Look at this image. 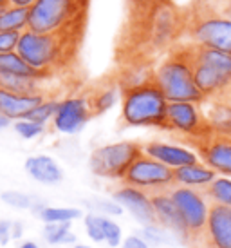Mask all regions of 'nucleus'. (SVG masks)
Here are the masks:
<instances>
[{"mask_svg":"<svg viewBox=\"0 0 231 248\" xmlns=\"http://www.w3.org/2000/svg\"><path fill=\"white\" fill-rule=\"evenodd\" d=\"M172 200L175 203L177 210L184 221V227L188 230V237L193 245H197L204 235L208 217H210L211 203L204 190L188 188V186L173 185L168 190Z\"/></svg>","mask_w":231,"mask_h":248,"instance_id":"nucleus-7","label":"nucleus"},{"mask_svg":"<svg viewBox=\"0 0 231 248\" xmlns=\"http://www.w3.org/2000/svg\"><path fill=\"white\" fill-rule=\"evenodd\" d=\"M78 42L80 35L74 33H34L26 29L18 38L16 53L33 69L53 76L74 58Z\"/></svg>","mask_w":231,"mask_h":248,"instance_id":"nucleus-1","label":"nucleus"},{"mask_svg":"<svg viewBox=\"0 0 231 248\" xmlns=\"http://www.w3.org/2000/svg\"><path fill=\"white\" fill-rule=\"evenodd\" d=\"M168 232H170V230H166L164 227H161L159 223H150V225H143L139 235L148 243L150 247H161L164 243H170Z\"/></svg>","mask_w":231,"mask_h":248,"instance_id":"nucleus-30","label":"nucleus"},{"mask_svg":"<svg viewBox=\"0 0 231 248\" xmlns=\"http://www.w3.org/2000/svg\"><path fill=\"white\" fill-rule=\"evenodd\" d=\"M11 225H13V221L0 219V245H2V247L13 239V237H11Z\"/></svg>","mask_w":231,"mask_h":248,"instance_id":"nucleus-38","label":"nucleus"},{"mask_svg":"<svg viewBox=\"0 0 231 248\" xmlns=\"http://www.w3.org/2000/svg\"><path fill=\"white\" fill-rule=\"evenodd\" d=\"M0 200L4 201L6 205L13 208H18V210H28V208L33 207V203L36 198L29 196L26 192H18V190H6V192L0 194Z\"/></svg>","mask_w":231,"mask_h":248,"instance_id":"nucleus-34","label":"nucleus"},{"mask_svg":"<svg viewBox=\"0 0 231 248\" xmlns=\"http://www.w3.org/2000/svg\"><path fill=\"white\" fill-rule=\"evenodd\" d=\"M0 11H2V7H0Z\"/></svg>","mask_w":231,"mask_h":248,"instance_id":"nucleus-45","label":"nucleus"},{"mask_svg":"<svg viewBox=\"0 0 231 248\" xmlns=\"http://www.w3.org/2000/svg\"><path fill=\"white\" fill-rule=\"evenodd\" d=\"M9 125H11V120H9L6 114H2V112H0V132L4 131V129H7Z\"/></svg>","mask_w":231,"mask_h":248,"instance_id":"nucleus-41","label":"nucleus"},{"mask_svg":"<svg viewBox=\"0 0 231 248\" xmlns=\"http://www.w3.org/2000/svg\"><path fill=\"white\" fill-rule=\"evenodd\" d=\"M121 248H152L148 243L144 241L141 235H129L125 241L121 243Z\"/></svg>","mask_w":231,"mask_h":248,"instance_id":"nucleus-37","label":"nucleus"},{"mask_svg":"<svg viewBox=\"0 0 231 248\" xmlns=\"http://www.w3.org/2000/svg\"><path fill=\"white\" fill-rule=\"evenodd\" d=\"M103 239H105V245H109L112 248L121 247L123 243V230L121 227L116 223L112 217H107L103 216Z\"/></svg>","mask_w":231,"mask_h":248,"instance_id":"nucleus-33","label":"nucleus"},{"mask_svg":"<svg viewBox=\"0 0 231 248\" xmlns=\"http://www.w3.org/2000/svg\"><path fill=\"white\" fill-rule=\"evenodd\" d=\"M166 131L191 140V143L210 136L211 131L202 104L170 102L166 109Z\"/></svg>","mask_w":231,"mask_h":248,"instance_id":"nucleus-9","label":"nucleus"},{"mask_svg":"<svg viewBox=\"0 0 231 248\" xmlns=\"http://www.w3.org/2000/svg\"><path fill=\"white\" fill-rule=\"evenodd\" d=\"M29 29V7L6 6L0 11V31L2 33H18L22 35Z\"/></svg>","mask_w":231,"mask_h":248,"instance_id":"nucleus-23","label":"nucleus"},{"mask_svg":"<svg viewBox=\"0 0 231 248\" xmlns=\"http://www.w3.org/2000/svg\"><path fill=\"white\" fill-rule=\"evenodd\" d=\"M22 235H24V225H22L20 221H13V225H11V237L13 239H20Z\"/></svg>","mask_w":231,"mask_h":248,"instance_id":"nucleus-39","label":"nucleus"},{"mask_svg":"<svg viewBox=\"0 0 231 248\" xmlns=\"http://www.w3.org/2000/svg\"><path fill=\"white\" fill-rule=\"evenodd\" d=\"M24 169L31 179L42 185H58L63 181V170L58 165L55 158H51L47 154H36L29 156L24 163Z\"/></svg>","mask_w":231,"mask_h":248,"instance_id":"nucleus-18","label":"nucleus"},{"mask_svg":"<svg viewBox=\"0 0 231 248\" xmlns=\"http://www.w3.org/2000/svg\"><path fill=\"white\" fill-rule=\"evenodd\" d=\"M85 205L90 212L100 214V216H107V217H116L121 216L123 207L114 200H101V198H94V200H87Z\"/></svg>","mask_w":231,"mask_h":248,"instance_id":"nucleus-31","label":"nucleus"},{"mask_svg":"<svg viewBox=\"0 0 231 248\" xmlns=\"http://www.w3.org/2000/svg\"><path fill=\"white\" fill-rule=\"evenodd\" d=\"M231 248V208L211 205L202 239L195 248Z\"/></svg>","mask_w":231,"mask_h":248,"instance_id":"nucleus-13","label":"nucleus"},{"mask_svg":"<svg viewBox=\"0 0 231 248\" xmlns=\"http://www.w3.org/2000/svg\"><path fill=\"white\" fill-rule=\"evenodd\" d=\"M38 217L45 223H72L82 217V210L76 207H51L45 205V208L38 214Z\"/></svg>","mask_w":231,"mask_h":248,"instance_id":"nucleus-28","label":"nucleus"},{"mask_svg":"<svg viewBox=\"0 0 231 248\" xmlns=\"http://www.w3.org/2000/svg\"><path fill=\"white\" fill-rule=\"evenodd\" d=\"M72 223H45L43 225V239L47 245L53 247H67V245H76V235L71 230Z\"/></svg>","mask_w":231,"mask_h":248,"instance_id":"nucleus-26","label":"nucleus"},{"mask_svg":"<svg viewBox=\"0 0 231 248\" xmlns=\"http://www.w3.org/2000/svg\"><path fill=\"white\" fill-rule=\"evenodd\" d=\"M201 161L213 169L218 176L231 178V136L210 134L193 143Z\"/></svg>","mask_w":231,"mask_h":248,"instance_id":"nucleus-11","label":"nucleus"},{"mask_svg":"<svg viewBox=\"0 0 231 248\" xmlns=\"http://www.w3.org/2000/svg\"><path fill=\"white\" fill-rule=\"evenodd\" d=\"M154 82L168 102H206L193 78V60L188 44H181V47H175L163 58L154 69Z\"/></svg>","mask_w":231,"mask_h":248,"instance_id":"nucleus-2","label":"nucleus"},{"mask_svg":"<svg viewBox=\"0 0 231 248\" xmlns=\"http://www.w3.org/2000/svg\"><path fill=\"white\" fill-rule=\"evenodd\" d=\"M14 132L24 140H34L42 136L43 131H45V125L42 124H36L33 120H29V118H24V120H16L14 122Z\"/></svg>","mask_w":231,"mask_h":248,"instance_id":"nucleus-35","label":"nucleus"},{"mask_svg":"<svg viewBox=\"0 0 231 248\" xmlns=\"http://www.w3.org/2000/svg\"><path fill=\"white\" fill-rule=\"evenodd\" d=\"M88 0H36L29 7V29L34 33L80 35Z\"/></svg>","mask_w":231,"mask_h":248,"instance_id":"nucleus-4","label":"nucleus"},{"mask_svg":"<svg viewBox=\"0 0 231 248\" xmlns=\"http://www.w3.org/2000/svg\"><path fill=\"white\" fill-rule=\"evenodd\" d=\"M168 100L154 80L121 91V120L129 127L166 131Z\"/></svg>","mask_w":231,"mask_h":248,"instance_id":"nucleus-3","label":"nucleus"},{"mask_svg":"<svg viewBox=\"0 0 231 248\" xmlns=\"http://www.w3.org/2000/svg\"><path fill=\"white\" fill-rule=\"evenodd\" d=\"M190 46L191 58L195 62L206 63L213 67L215 71L222 73L224 76L231 78V51H222V49H213V47H201V46Z\"/></svg>","mask_w":231,"mask_h":248,"instance_id":"nucleus-21","label":"nucleus"},{"mask_svg":"<svg viewBox=\"0 0 231 248\" xmlns=\"http://www.w3.org/2000/svg\"><path fill=\"white\" fill-rule=\"evenodd\" d=\"M112 200L117 201L123 207V210H129L141 225L156 223L154 207H152V194L144 192L141 188H136V186L121 183V186L112 196Z\"/></svg>","mask_w":231,"mask_h":248,"instance_id":"nucleus-14","label":"nucleus"},{"mask_svg":"<svg viewBox=\"0 0 231 248\" xmlns=\"http://www.w3.org/2000/svg\"><path fill=\"white\" fill-rule=\"evenodd\" d=\"M43 82H47V80L20 75H0V87L2 89L20 93V94H40V93H43Z\"/></svg>","mask_w":231,"mask_h":248,"instance_id":"nucleus-25","label":"nucleus"},{"mask_svg":"<svg viewBox=\"0 0 231 248\" xmlns=\"http://www.w3.org/2000/svg\"><path fill=\"white\" fill-rule=\"evenodd\" d=\"M47 94H20L0 87V112L6 114L9 120H24L31 114V110L42 104Z\"/></svg>","mask_w":231,"mask_h":248,"instance_id":"nucleus-17","label":"nucleus"},{"mask_svg":"<svg viewBox=\"0 0 231 248\" xmlns=\"http://www.w3.org/2000/svg\"><path fill=\"white\" fill-rule=\"evenodd\" d=\"M90 107L94 116L105 114L107 110H110L117 102H121V87L119 83H109V85H103L100 89H96L90 96Z\"/></svg>","mask_w":231,"mask_h":248,"instance_id":"nucleus-24","label":"nucleus"},{"mask_svg":"<svg viewBox=\"0 0 231 248\" xmlns=\"http://www.w3.org/2000/svg\"><path fill=\"white\" fill-rule=\"evenodd\" d=\"M206 112V120L210 125L211 134L231 136V102L224 98L210 100Z\"/></svg>","mask_w":231,"mask_h":248,"instance_id":"nucleus-20","label":"nucleus"},{"mask_svg":"<svg viewBox=\"0 0 231 248\" xmlns=\"http://www.w3.org/2000/svg\"><path fill=\"white\" fill-rule=\"evenodd\" d=\"M0 75H20L31 76V78H42V80L51 78V75H45V73L33 69L16 51L0 53Z\"/></svg>","mask_w":231,"mask_h":248,"instance_id":"nucleus-22","label":"nucleus"},{"mask_svg":"<svg viewBox=\"0 0 231 248\" xmlns=\"http://www.w3.org/2000/svg\"><path fill=\"white\" fill-rule=\"evenodd\" d=\"M36 0H9L11 6H20V7H31Z\"/></svg>","mask_w":231,"mask_h":248,"instance_id":"nucleus-40","label":"nucleus"},{"mask_svg":"<svg viewBox=\"0 0 231 248\" xmlns=\"http://www.w3.org/2000/svg\"><path fill=\"white\" fill-rule=\"evenodd\" d=\"M217 176L218 174L202 161H197V163H191V165L181 167V169L173 170L175 185L197 188V190H206Z\"/></svg>","mask_w":231,"mask_h":248,"instance_id":"nucleus-19","label":"nucleus"},{"mask_svg":"<svg viewBox=\"0 0 231 248\" xmlns=\"http://www.w3.org/2000/svg\"><path fill=\"white\" fill-rule=\"evenodd\" d=\"M121 183L141 188L148 194H157L170 190L172 186L175 185V179H173V169L163 165L161 161L150 158L143 152L129 167L127 174L123 176Z\"/></svg>","mask_w":231,"mask_h":248,"instance_id":"nucleus-8","label":"nucleus"},{"mask_svg":"<svg viewBox=\"0 0 231 248\" xmlns=\"http://www.w3.org/2000/svg\"><path fill=\"white\" fill-rule=\"evenodd\" d=\"M18 38H20L18 33H2V31H0V53L16 51Z\"/></svg>","mask_w":231,"mask_h":248,"instance_id":"nucleus-36","label":"nucleus"},{"mask_svg":"<svg viewBox=\"0 0 231 248\" xmlns=\"http://www.w3.org/2000/svg\"><path fill=\"white\" fill-rule=\"evenodd\" d=\"M184 28L191 46L231 51V16L222 9H195L188 15Z\"/></svg>","mask_w":231,"mask_h":248,"instance_id":"nucleus-5","label":"nucleus"},{"mask_svg":"<svg viewBox=\"0 0 231 248\" xmlns=\"http://www.w3.org/2000/svg\"><path fill=\"white\" fill-rule=\"evenodd\" d=\"M72 248H92V247H88V245H82V243H80V245H78V243H76L74 247Z\"/></svg>","mask_w":231,"mask_h":248,"instance_id":"nucleus-43","label":"nucleus"},{"mask_svg":"<svg viewBox=\"0 0 231 248\" xmlns=\"http://www.w3.org/2000/svg\"><path fill=\"white\" fill-rule=\"evenodd\" d=\"M9 6V0H0V7H6Z\"/></svg>","mask_w":231,"mask_h":248,"instance_id":"nucleus-44","label":"nucleus"},{"mask_svg":"<svg viewBox=\"0 0 231 248\" xmlns=\"http://www.w3.org/2000/svg\"><path fill=\"white\" fill-rule=\"evenodd\" d=\"M18 248H40L34 241H24Z\"/></svg>","mask_w":231,"mask_h":248,"instance_id":"nucleus-42","label":"nucleus"},{"mask_svg":"<svg viewBox=\"0 0 231 248\" xmlns=\"http://www.w3.org/2000/svg\"><path fill=\"white\" fill-rule=\"evenodd\" d=\"M211 205L231 208V178L230 176H217L204 190Z\"/></svg>","mask_w":231,"mask_h":248,"instance_id":"nucleus-27","label":"nucleus"},{"mask_svg":"<svg viewBox=\"0 0 231 248\" xmlns=\"http://www.w3.org/2000/svg\"><path fill=\"white\" fill-rule=\"evenodd\" d=\"M193 78H195L199 91L202 93L204 100L224 98L228 93H231V78L224 76L222 73H218L206 63L193 60Z\"/></svg>","mask_w":231,"mask_h":248,"instance_id":"nucleus-16","label":"nucleus"},{"mask_svg":"<svg viewBox=\"0 0 231 248\" xmlns=\"http://www.w3.org/2000/svg\"><path fill=\"white\" fill-rule=\"evenodd\" d=\"M83 228L87 232L88 239L94 243H103V216L94 212H88L83 217Z\"/></svg>","mask_w":231,"mask_h":248,"instance_id":"nucleus-32","label":"nucleus"},{"mask_svg":"<svg viewBox=\"0 0 231 248\" xmlns=\"http://www.w3.org/2000/svg\"><path fill=\"white\" fill-rule=\"evenodd\" d=\"M143 154V145L136 141H116L101 145L90 154V170L98 178L121 181L129 167Z\"/></svg>","mask_w":231,"mask_h":248,"instance_id":"nucleus-6","label":"nucleus"},{"mask_svg":"<svg viewBox=\"0 0 231 248\" xmlns=\"http://www.w3.org/2000/svg\"><path fill=\"white\" fill-rule=\"evenodd\" d=\"M56 107H58V100L56 98H45L42 104H38L31 110V114H29V120H33L36 124H42V125H47L49 122H53V118L56 114Z\"/></svg>","mask_w":231,"mask_h":248,"instance_id":"nucleus-29","label":"nucleus"},{"mask_svg":"<svg viewBox=\"0 0 231 248\" xmlns=\"http://www.w3.org/2000/svg\"><path fill=\"white\" fill-rule=\"evenodd\" d=\"M94 116L90 100L85 94H74L63 100H58L56 114L53 118L55 131L61 134H78L88 124V120Z\"/></svg>","mask_w":231,"mask_h":248,"instance_id":"nucleus-10","label":"nucleus"},{"mask_svg":"<svg viewBox=\"0 0 231 248\" xmlns=\"http://www.w3.org/2000/svg\"><path fill=\"white\" fill-rule=\"evenodd\" d=\"M143 152L173 170L201 161V156L195 147L191 149L188 145L168 143V141H150V143L143 145Z\"/></svg>","mask_w":231,"mask_h":248,"instance_id":"nucleus-12","label":"nucleus"},{"mask_svg":"<svg viewBox=\"0 0 231 248\" xmlns=\"http://www.w3.org/2000/svg\"><path fill=\"white\" fill-rule=\"evenodd\" d=\"M152 207H154V216H156V223L166 230H170L177 237H181L184 241H190L188 237V230L184 227V221L181 214L177 210L175 203L172 200L170 192H157L152 194Z\"/></svg>","mask_w":231,"mask_h":248,"instance_id":"nucleus-15","label":"nucleus"}]
</instances>
